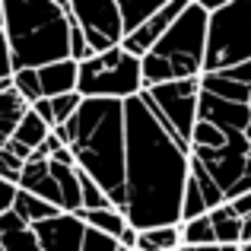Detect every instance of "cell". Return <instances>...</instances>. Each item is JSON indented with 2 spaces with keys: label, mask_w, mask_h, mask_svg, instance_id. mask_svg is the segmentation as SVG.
Here are the masks:
<instances>
[{
  "label": "cell",
  "mask_w": 251,
  "mask_h": 251,
  "mask_svg": "<svg viewBox=\"0 0 251 251\" xmlns=\"http://www.w3.org/2000/svg\"><path fill=\"white\" fill-rule=\"evenodd\" d=\"M127 115V201L121 213L140 232L181 226L184 191L191 181V150L162 124L147 96L124 102Z\"/></svg>",
  "instance_id": "6da1fadb"
},
{
  "label": "cell",
  "mask_w": 251,
  "mask_h": 251,
  "mask_svg": "<svg viewBox=\"0 0 251 251\" xmlns=\"http://www.w3.org/2000/svg\"><path fill=\"white\" fill-rule=\"evenodd\" d=\"M70 147L76 166H80L118 210L127 201V115L124 102L115 99H83L80 111L70 124L54 130Z\"/></svg>",
  "instance_id": "7a4b0ae2"
},
{
  "label": "cell",
  "mask_w": 251,
  "mask_h": 251,
  "mask_svg": "<svg viewBox=\"0 0 251 251\" xmlns=\"http://www.w3.org/2000/svg\"><path fill=\"white\" fill-rule=\"evenodd\" d=\"M13 74L70 57V0H3Z\"/></svg>",
  "instance_id": "3957f363"
},
{
  "label": "cell",
  "mask_w": 251,
  "mask_h": 251,
  "mask_svg": "<svg viewBox=\"0 0 251 251\" xmlns=\"http://www.w3.org/2000/svg\"><path fill=\"white\" fill-rule=\"evenodd\" d=\"M207 42H210V13L191 0L162 42L143 57V86H166L178 80H201L207 74Z\"/></svg>",
  "instance_id": "277c9868"
},
{
  "label": "cell",
  "mask_w": 251,
  "mask_h": 251,
  "mask_svg": "<svg viewBox=\"0 0 251 251\" xmlns=\"http://www.w3.org/2000/svg\"><path fill=\"white\" fill-rule=\"evenodd\" d=\"M83 99H115V102H130L143 96V61L124 48H111L105 54H96L92 61L80 64V86Z\"/></svg>",
  "instance_id": "5b68a950"
},
{
  "label": "cell",
  "mask_w": 251,
  "mask_h": 251,
  "mask_svg": "<svg viewBox=\"0 0 251 251\" xmlns=\"http://www.w3.org/2000/svg\"><path fill=\"white\" fill-rule=\"evenodd\" d=\"M245 64H251V0H232L210 16L207 74H226Z\"/></svg>",
  "instance_id": "8992f818"
},
{
  "label": "cell",
  "mask_w": 251,
  "mask_h": 251,
  "mask_svg": "<svg viewBox=\"0 0 251 251\" xmlns=\"http://www.w3.org/2000/svg\"><path fill=\"white\" fill-rule=\"evenodd\" d=\"M162 124L178 137L181 147L191 150V134L197 127V108H201V80H178L166 86H153L143 92Z\"/></svg>",
  "instance_id": "52a82bcc"
},
{
  "label": "cell",
  "mask_w": 251,
  "mask_h": 251,
  "mask_svg": "<svg viewBox=\"0 0 251 251\" xmlns=\"http://www.w3.org/2000/svg\"><path fill=\"white\" fill-rule=\"evenodd\" d=\"M76 23H80L92 54H105L124 45V23L118 0H70Z\"/></svg>",
  "instance_id": "ba28073f"
},
{
  "label": "cell",
  "mask_w": 251,
  "mask_h": 251,
  "mask_svg": "<svg viewBox=\"0 0 251 251\" xmlns=\"http://www.w3.org/2000/svg\"><path fill=\"white\" fill-rule=\"evenodd\" d=\"M86 232H89V226L83 223L80 213H57L32 226V235L42 251H83Z\"/></svg>",
  "instance_id": "9c48e42d"
},
{
  "label": "cell",
  "mask_w": 251,
  "mask_h": 251,
  "mask_svg": "<svg viewBox=\"0 0 251 251\" xmlns=\"http://www.w3.org/2000/svg\"><path fill=\"white\" fill-rule=\"evenodd\" d=\"M188 3H191V0H169V3L162 6V10L156 13V16L150 19V23L143 25L140 32H134L130 38H124L121 48H124V51H130L134 57H140V61H143V57H147L150 51H153L156 45L162 42V35H166L172 25L181 19V13L188 10Z\"/></svg>",
  "instance_id": "30bf717a"
},
{
  "label": "cell",
  "mask_w": 251,
  "mask_h": 251,
  "mask_svg": "<svg viewBox=\"0 0 251 251\" xmlns=\"http://www.w3.org/2000/svg\"><path fill=\"white\" fill-rule=\"evenodd\" d=\"M197 121H210L223 130V134H248L251 137V108L239 102H226L210 92L201 89V108H197Z\"/></svg>",
  "instance_id": "8fae6325"
},
{
  "label": "cell",
  "mask_w": 251,
  "mask_h": 251,
  "mask_svg": "<svg viewBox=\"0 0 251 251\" xmlns=\"http://www.w3.org/2000/svg\"><path fill=\"white\" fill-rule=\"evenodd\" d=\"M19 191L35 194V197H42V201L54 203L57 210H64L61 207V188H57V181H54V172H51V162L48 159L32 156V159L25 162L23 178H19Z\"/></svg>",
  "instance_id": "7c38bea8"
},
{
  "label": "cell",
  "mask_w": 251,
  "mask_h": 251,
  "mask_svg": "<svg viewBox=\"0 0 251 251\" xmlns=\"http://www.w3.org/2000/svg\"><path fill=\"white\" fill-rule=\"evenodd\" d=\"M38 83H42V96L45 99H57V96H70L80 86V64L76 61H57L38 70Z\"/></svg>",
  "instance_id": "4fadbf2b"
},
{
  "label": "cell",
  "mask_w": 251,
  "mask_h": 251,
  "mask_svg": "<svg viewBox=\"0 0 251 251\" xmlns=\"http://www.w3.org/2000/svg\"><path fill=\"white\" fill-rule=\"evenodd\" d=\"M29 111H32V105L13 89V80H10V86L0 89V134H3L6 140H13L16 127L23 124V118L29 115Z\"/></svg>",
  "instance_id": "5bb4252c"
},
{
  "label": "cell",
  "mask_w": 251,
  "mask_h": 251,
  "mask_svg": "<svg viewBox=\"0 0 251 251\" xmlns=\"http://www.w3.org/2000/svg\"><path fill=\"white\" fill-rule=\"evenodd\" d=\"M166 3L169 0H118V6H121V23H124V38L140 32Z\"/></svg>",
  "instance_id": "9a60e30c"
},
{
  "label": "cell",
  "mask_w": 251,
  "mask_h": 251,
  "mask_svg": "<svg viewBox=\"0 0 251 251\" xmlns=\"http://www.w3.org/2000/svg\"><path fill=\"white\" fill-rule=\"evenodd\" d=\"M201 89L216 99H226V102H239V105H248V99H251V86L232 80L229 74H203Z\"/></svg>",
  "instance_id": "2e32d148"
},
{
  "label": "cell",
  "mask_w": 251,
  "mask_h": 251,
  "mask_svg": "<svg viewBox=\"0 0 251 251\" xmlns=\"http://www.w3.org/2000/svg\"><path fill=\"white\" fill-rule=\"evenodd\" d=\"M83 223L89 229H96V232H105V235H111V239H118L121 242V235L130 229V223H127V216L121 213L118 207H102V210H83Z\"/></svg>",
  "instance_id": "e0dca14e"
},
{
  "label": "cell",
  "mask_w": 251,
  "mask_h": 251,
  "mask_svg": "<svg viewBox=\"0 0 251 251\" xmlns=\"http://www.w3.org/2000/svg\"><path fill=\"white\" fill-rule=\"evenodd\" d=\"M210 220H213V229H216V242H220L223 248L226 245H242V242H245V220H239L229 203H223L220 210H213Z\"/></svg>",
  "instance_id": "ac0fdd59"
},
{
  "label": "cell",
  "mask_w": 251,
  "mask_h": 251,
  "mask_svg": "<svg viewBox=\"0 0 251 251\" xmlns=\"http://www.w3.org/2000/svg\"><path fill=\"white\" fill-rule=\"evenodd\" d=\"M13 213H16L19 220H23L25 226L32 229V226H38V223L51 220V216L64 213V210H57L54 203L42 201V197H35V194H25V191H19V194H16V203H13Z\"/></svg>",
  "instance_id": "d6986e66"
},
{
  "label": "cell",
  "mask_w": 251,
  "mask_h": 251,
  "mask_svg": "<svg viewBox=\"0 0 251 251\" xmlns=\"http://www.w3.org/2000/svg\"><path fill=\"white\" fill-rule=\"evenodd\" d=\"M181 226H162V229H147L140 232L137 251H181Z\"/></svg>",
  "instance_id": "ffe728a7"
},
{
  "label": "cell",
  "mask_w": 251,
  "mask_h": 251,
  "mask_svg": "<svg viewBox=\"0 0 251 251\" xmlns=\"http://www.w3.org/2000/svg\"><path fill=\"white\" fill-rule=\"evenodd\" d=\"M51 137V127L42 121V118L35 115V111H29V115L23 118V124L16 127V134H13V140L19 143V147H25V150H32L35 153L38 147H42L45 140Z\"/></svg>",
  "instance_id": "44dd1931"
},
{
  "label": "cell",
  "mask_w": 251,
  "mask_h": 251,
  "mask_svg": "<svg viewBox=\"0 0 251 251\" xmlns=\"http://www.w3.org/2000/svg\"><path fill=\"white\" fill-rule=\"evenodd\" d=\"M229 137H235V134H223L216 124L197 121L194 134H191V153H213V150H223L229 143Z\"/></svg>",
  "instance_id": "7402d4cb"
},
{
  "label": "cell",
  "mask_w": 251,
  "mask_h": 251,
  "mask_svg": "<svg viewBox=\"0 0 251 251\" xmlns=\"http://www.w3.org/2000/svg\"><path fill=\"white\" fill-rule=\"evenodd\" d=\"M181 239H184V245H191V248H197V245H220V242H216V229H213V220H210V216L181 223Z\"/></svg>",
  "instance_id": "603a6c76"
},
{
  "label": "cell",
  "mask_w": 251,
  "mask_h": 251,
  "mask_svg": "<svg viewBox=\"0 0 251 251\" xmlns=\"http://www.w3.org/2000/svg\"><path fill=\"white\" fill-rule=\"evenodd\" d=\"M13 89H16L29 105H35V102L45 99L42 96V83H38V70H19V74H13Z\"/></svg>",
  "instance_id": "cb8c5ba5"
},
{
  "label": "cell",
  "mask_w": 251,
  "mask_h": 251,
  "mask_svg": "<svg viewBox=\"0 0 251 251\" xmlns=\"http://www.w3.org/2000/svg\"><path fill=\"white\" fill-rule=\"evenodd\" d=\"M23 169H25V162L19 159V156H13L10 150H0V181H6V184H16V188H19V178H23Z\"/></svg>",
  "instance_id": "d4e9b609"
},
{
  "label": "cell",
  "mask_w": 251,
  "mask_h": 251,
  "mask_svg": "<svg viewBox=\"0 0 251 251\" xmlns=\"http://www.w3.org/2000/svg\"><path fill=\"white\" fill-rule=\"evenodd\" d=\"M0 80H13V54L6 42V25H3V0H0Z\"/></svg>",
  "instance_id": "484cf974"
},
{
  "label": "cell",
  "mask_w": 251,
  "mask_h": 251,
  "mask_svg": "<svg viewBox=\"0 0 251 251\" xmlns=\"http://www.w3.org/2000/svg\"><path fill=\"white\" fill-rule=\"evenodd\" d=\"M118 248H121V242H118V239H111V235L96 232V229H89V232H86L83 251H118Z\"/></svg>",
  "instance_id": "4316f807"
},
{
  "label": "cell",
  "mask_w": 251,
  "mask_h": 251,
  "mask_svg": "<svg viewBox=\"0 0 251 251\" xmlns=\"http://www.w3.org/2000/svg\"><path fill=\"white\" fill-rule=\"evenodd\" d=\"M3 251H42L35 242V235H32V229H23V232L10 235V239L3 242Z\"/></svg>",
  "instance_id": "83f0119b"
},
{
  "label": "cell",
  "mask_w": 251,
  "mask_h": 251,
  "mask_svg": "<svg viewBox=\"0 0 251 251\" xmlns=\"http://www.w3.org/2000/svg\"><path fill=\"white\" fill-rule=\"evenodd\" d=\"M16 194H19V188H16V184L0 181V216L13 210V203H16Z\"/></svg>",
  "instance_id": "f1b7e54d"
},
{
  "label": "cell",
  "mask_w": 251,
  "mask_h": 251,
  "mask_svg": "<svg viewBox=\"0 0 251 251\" xmlns=\"http://www.w3.org/2000/svg\"><path fill=\"white\" fill-rule=\"evenodd\" d=\"M32 111H35V115L42 118V121L48 124L51 130H54L57 121H54V105H51V99H42V102H35V105H32Z\"/></svg>",
  "instance_id": "f546056e"
},
{
  "label": "cell",
  "mask_w": 251,
  "mask_h": 251,
  "mask_svg": "<svg viewBox=\"0 0 251 251\" xmlns=\"http://www.w3.org/2000/svg\"><path fill=\"white\" fill-rule=\"evenodd\" d=\"M229 207L235 210V216H239V220H251V191H248V194H242V197H235Z\"/></svg>",
  "instance_id": "4dcf8cb0"
},
{
  "label": "cell",
  "mask_w": 251,
  "mask_h": 251,
  "mask_svg": "<svg viewBox=\"0 0 251 251\" xmlns=\"http://www.w3.org/2000/svg\"><path fill=\"white\" fill-rule=\"evenodd\" d=\"M181 251H223L220 245H197V248H191V245H181Z\"/></svg>",
  "instance_id": "1f68e13d"
},
{
  "label": "cell",
  "mask_w": 251,
  "mask_h": 251,
  "mask_svg": "<svg viewBox=\"0 0 251 251\" xmlns=\"http://www.w3.org/2000/svg\"><path fill=\"white\" fill-rule=\"evenodd\" d=\"M6 143H10V140H6V137L0 134V150H6Z\"/></svg>",
  "instance_id": "d6a6232c"
},
{
  "label": "cell",
  "mask_w": 251,
  "mask_h": 251,
  "mask_svg": "<svg viewBox=\"0 0 251 251\" xmlns=\"http://www.w3.org/2000/svg\"><path fill=\"white\" fill-rule=\"evenodd\" d=\"M3 86H10V80H0V89H3Z\"/></svg>",
  "instance_id": "836d02e7"
},
{
  "label": "cell",
  "mask_w": 251,
  "mask_h": 251,
  "mask_svg": "<svg viewBox=\"0 0 251 251\" xmlns=\"http://www.w3.org/2000/svg\"><path fill=\"white\" fill-rule=\"evenodd\" d=\"M3 239H6V235H3V229H0V245H3Z\"/></svg>",
  "instance_id": "e575fe53"
},
{
  "label": "cell",
  "mask_w": 251,
  "mask_h": 251,
  "mask_svg": "<svg viewBox=\"0 0 251 251\" xmlns=\"http://www.w3.org/2000/svg\"><path fill=\"white\" fill-rule=\"evenodd\" d=\"M242 251H251V245H242Z\"/></svg>",
  "instance_id": "d590c367"
},
{
  "label": "cell",
  "mask_w": 251,
  "mask_h": 251,
  "mask_svg": "<svg viewBox=\"0 0 251 251\" xmlns=\"http://www.w3.org/2000/svg\"><path fill=\"white\" fill-rule=\"evenodd\" d=\"M248 108H251V99H248Z\"/></svg>",
  "instance_id": "8d00e7d4"
}]
</instances>
